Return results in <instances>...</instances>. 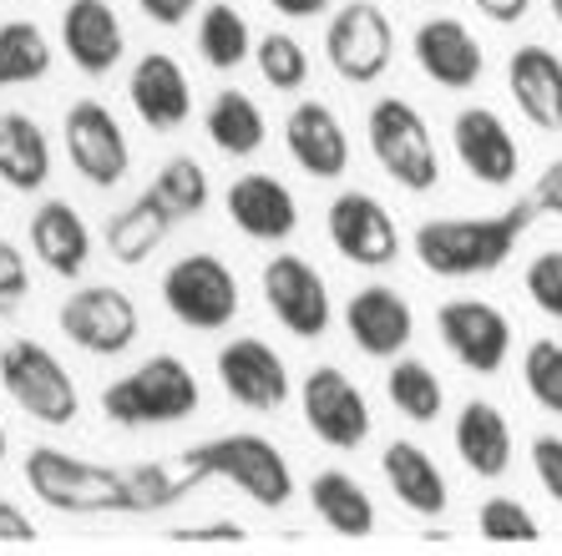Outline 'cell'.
Instances as JSON below:
<instances>
[{
  "instance_id": "obj_1",
  "label": "cell",
  "mask_w": 562,
  "mask_h": 556,
  "mask_svg": "<svg viewBox=\"0 0 562 556\" xmlns=\"http://www.w3.org/2000/svg\"><path fill=\"white\" fill-rule=\"evenodd\" d=\"M542 213L537 197H517L492 218H426L416 228V259L436 279H482L497 273L522 243L532 218Z\"/></svg>"
},
{
  "instance_id": "obj_2",
  "label": "cell",
  "mask_w": 562,
  "mask_h": 556,
  "mask_svg": "<svg viewBox=\"0 0 562 556\" xmlns=\"http://www.w3.org/2000/svg\"><path fill=\"white\" fill-rule=\"evenodd\" d=\"M26 486L36 491V501L66 511V517H102V511L143 517V501L132 491V470L102 466V461L56 451V445L26 451Z\"/></svg>"
},
{
  "instance_id": "obj_3",
  "label": "cell",
  "mask_w": 562,
  "mask_h": 556,
  "mask_svg": "<svg viewBox=\"0 0 562 556\" xmlns=\"http://www.w3.org/2000/svg\"><path fill=\"white\" fill-rule=\"evenodd\" d=\"M178 470H183L188 491H198L203 480H228V486H238L254 506H269V511L289 506V496H294V470H289L284 451L269 445L263 435H249V430L188 445V451L178 455Z\"/></svg>"
},
{
  "instance_id": "obj_4",
  "label": "cell",
  "mask_w": 562,
  "mask_h": 556,
  "mask_svg": "<svg viewBox=\"0 0 562 556\" xmlns=\"http://www.w3.org/2000/svg\"><path fill=\"white\" fill-rule=\"evenodd\" d=\"M102 410L117 425H172L198 410V379L178 354H153L102 389Z\"/></svg>"
},
{
  "instance_id": "obj_5",
  "label": "cell",
  "mask_w": 562,
  "mask_h": 556,
  "mask_svg": "<svg viewBox=\"0 0 562 556\" xmlns=\"http://www.w3.org/2000/svg\"><path fill=\"white\" fill-rule=\"evenodd\" d=\"M366 137L385 178L401 182L406 193H431L441 182V157H436L431 127L411 102L401 97H380L366 117Z\"/></svg>"
},
{
  "instance_id": "obj_6",
  "label": "cell",
  "mask_w": 562,
  "mask_h": 556,
  "mask_svg": "<svg viewBox=\"0 0 562 556\" xmlns=\"http://www.w3.org/2000/svg\"><path fill=\"white\" fill-rule=\"evenodd\" d=\"M0 385L41 425H71L81 410L77 379L66 375V364L41 339H11L0 350Z\"/></svg>"
},
{
  "instance_id": "obj_7",
  "label": "cell",
  "mask_w": 562,
  "mask_h": 556,
  "mask_svg": "<svg viewBox=\"0 0 562 556\" xmlns=\"http://www.w3.org/2000/svg\"><path fill=\"white\" fill-rule=\"evenodd\" d=\"M325 56L335 77L350 87H370L395 61V26L375 0H345L325 26Z\"/></svg>"
},
{
  "instance_id": "obj_8",
  "label": "cell",
  "mask_w": 562,
  "mask_h": 556,
  "mask_svg": "<svg viewBox=\"0 0 562 556\" xmlns=\"http://www.w3.org/2000/svg\"><path fill=\"white\" fill-rule=\"evenodd\" d=\"M162 304L188 329H223L238 319V279L218 253H188L162 273Z\"/></svg>"
},
{
  "instance_id": "obj_9",
  "label": "cell",
  "mask_w": 562,
  "mask_h": 556,
  "mask_svg": "<svg viewBox=\"0 0 562 556\" xmlns=\"http://www.w3.org/2000/svg\"><path fill=\"white\" fill-rule=\"evenodd\" d=\"M300 405H304V425L325 440L329 451H360L370 440V405L355 389V379L335 364L310 370L300 385Z\"/></svg>"
},
{
  "instance_id": "obj_10",
  "label": "cell",
  "mask_w": 562,
  "mask_h": 556,
  "mask_svg": "<svg viewBox=\"0 0 562 556\" xmlns=\"http://www.w3.org/2000/svg\"><path fill=\"white\" fill-rule=\"evenodd\" d=\"M56 324H61V334L71 339V344H81L87 354H106V360L122 354V350H132V339H137V329H143L137 304H132L117 284L77 288V294L61 304Z\"/></svg>"
},
{
  "instance_id": "obj_11",
  "label": "cell",
  "mask_w": 562,
  "mask_h": 556,
  "mask_svg": "<svg viewBox=\"0 0 562 556\" xmlns=\"http://www.w3.org/2000/svg\"><path fill=\"white\" fill-rule=\"evenodd\" d=\"M329 243L355 269H391L401 259V228H395L391 207L375 203L370 193H340L325 213Z\"/></svg>"
},
{
  "instance_id": "obj_12",
  "label": "cell",
  "mask_w": 562,
  "mask_h": 556,
  "mask_svg": "<svg viewBox=\"0 0 562 556\" xmlns=\"http://www.w3.org/2000/svg\"><path fill=\"white\" fill-rule=\"evenodd\" d=\"M436 329L441 344L457 354V364H467L471 375H497L512 354V319L486 304V298H451L436 309Z\"/></svg>"
},
{
  "instance_id": "obj_13",
  "label": "cell",
  "mask_w": 562,
  "mask_h": 556,
  "mask_svg": "<svg viewBox=\"0 0 562 556\" xmlns=\"http://www.w3.org/2000/svg\"><path fill=\"white\" fill-rule=\"evenodd\" d=\"M66 157L92 188H117L132 168V147L122 122L106 112L102 102H71L66 112Z\"/></svg>"
},
{
  "instance_id": "obj_14",
  "label": "cell",
  "mask_w": 562,
  "mask_h": 556,
  "mask_svg": "<svg viewBox=\"0 0 562 556\" xmlns=\"http://www.w3.org/2000/svg\"><path fill=\"white\" fill-rule=\"evenodd\" d=\"M263 298L269 314L284 324L294 339H319L329 329V284L300 253H279L263 269Z\"/></svg>"
},
{
  "instance_id": "obj_15",
  "label": "cell",
  "mask_w": 562,
  "mask_h": 556,
  "mask_svg": "<svg viewBox=\"0 0 562 556\" xmlns=\"http://www.w3.org/2000/svg\"><path fill=\"white\" fill-rule=\"evenodd\" d=\"M213 370H218V385L228 389V400H238L244 410H279L289 400V364L254 334L223 344Z\"/></svg>"
},
{
  "instance_id": "obj_16",
  "label": "cell",
  "mask_w": 562,
  "mask_h": 556,
  "mask_svg": "<svg viewBox=\"0 0 562 556\" xmlns=\"http://www.w3.org/2000/svg\"><path fill=\"white\" fill-rule=\"evenodd\" d=\"M451 143H457L461 168L471 172L486 188H507L522 172V152H517V137L507 132V122L492 112V106H467L451 122Z\"/></svg>"
},
{
  "instance_id": "obj_17",
  "label": "cell",
  "mask_w": 562,
  "mask_h": 556,
  "mask_svg": "<svg viewBox=\"0 0 562 556\" xmlns=\"http://www.w3.org/2000/svg\"><path fill=\"white\" fill-rule=\"evenodd\" d=\"M61 46L81 77H112L122 52H127V31L106 0H66Z\"/></svg>"
},
{
  "instance_id": "obj_18",
  "label": "cell",
  "mask_w": 562,
  "mask_h": 556,
  "mask_svg": "<svg viewBox=\"0 0 562 556\" xmlns=\"http://www.w3.org/2000/svg\"><path fill=\"white\" fill-rule=\"evenodd\" d=\"M345 329L370 360H391L411 344L416 334V314H411L406 294L391 284H366L345 304Z\"/></svg>"
},
{
  "instance_id": "obj_19",
  "label": "cell",
  "mask_w": 562,
  "mask_h": 556,
  "mask_svg": "<svg viewBox=\"0 0 562 556\" xmlns=\"http://www.w3.org/2000/svg\"><path fill=\"white\" fill-rule=\"evenodd\" d=\"M416 66L426 71V77L436 81V87L446 91H467L482 81L486 71V56H482V41L471 36L467 26H461L457 15H436V21H420L416 26Z\"/></svg>"
},
{
  "instance_id": "obj_20",
  "label": "cell",
  "mask_w": 562,
  "mask_h": 556,
  "mask_svg": "<svg viewBox=\"0 0 562 556\" xmlns=\"http://www.w3.org/2000/svg\"><path fill=\"white\" fill-rule=\"evenodd\" d=\"M228 218L254 243H284L300 228V203L274 172H244L228 188Z\"/></svg>"
},
{
  "instance_id": "obj_21",
  "label": "cell",
  "mask_w": 562,
  "mask_h": 556,
  "mask_svg": "<svg viewBox=\"0 0 562 556\" xmlns=\"http://www.w3.org/2000/svg\"><path fill=\"white\" fill-rule=\"evenodd\" d=\"M284 147L294 157V168H304L310 178L335 182L350 168V137H345L340 117L325 102H300L284 117Z\"/></svg>"
},
{
  "instance_id": "obj_22",
  "label": "cell",
  "mask_w": 562,
  "mask_h": 556,
  "mask_svg": "<svg viewBox=\"0 0 562 556\" xmlns=\"http://www.w3.org/2000/svg\"><path fill=\"white\" fill-rule=\"evenodd\" d=\"M127 102H132V112H137V117H143L153 132L183 127L188 112H193V87H188V71L172 61L168 52H147L143 61L132 66V77H127Z\"/></svg>"
},
{
  "instance_id": "obj_23",
  "label": "cell",
  "mask_w": 562,
  "mask_h": 556,
  "mask_svg": "<svg viewBox=\"0 0 562 556\" xmlns=\"http://www.w3.org/2000/svg\"><path fill=\"white\" fill-rule=\"evenodd\" d=\"M507 87L532 127L562 132V56L552 46H537V41L517 46L507 61Z\"/></svg>"
},
{
  "instance_id": "obj_24",
  "label": "cell",
  "mask_w": 562,
  "mask_h": 556,
  "mask_svg": "<svg viewBox=\"0 0 562 556\" xmlns=\"http://www.w3.org/2000/svg\"><path fill=\"white\" fill-rule=\"evenodd\" d=\"M31 253H36L56 279H77L92 259V228L81 223V213L66 197H52L31 213Z\"/></svg>"
},
{
  "instance_id": "obj_25",
  "label": "cell",
  "mask_w": 562,
  "mask_h": 556,
  "mask_svg": "<svg viewBox=\"0 0 562 556\" xmlns=\"http://www.w3.org/2000/svg\"><path fill=\"white\" fill-rule=\"evenodd\" d=\"M380 476L391 486V496L416 517H441L451 491H446V476L431 455L420 451L416 440H391L385 455H380Z\"/></svg>"
},
{
  "instance_id": "obj_26",
  "label": "cell",
  "mask_w": 562,
  "mask_h": 556,
  "mask_svg": "<svg viewBox=\"0 0 562 556\" xmlns=\"http://www.w3.org/2000/svg\"><path fill=\"white\" fill-rule=\"evenodd\" d=\"M457 455L467 461L471 476L497 480L512 470V425L497 405L467 400L457 415Z\"/></svg>"
},
{
  "instance_id": "obj_27",
  "label": "cell",
  "mask_w": 562,
  "mask_h": 556,
  "mask_svg": "<svg viewBox=\"0 0 562 556\" xmlns=\"http://www.w3.org/2000/svg\"><path fill=\"white\" fill-rule=\"evenodd\" d=\"M172 223H178L172 218V207L147 188L143 197H132L117 218L106 223V253H112L117 263H147L157 248L168 243Z\"/></svg>"
},
{
  "instance_id": "obj_28",
  "label": "cell",
  "mask_w": 562,
  "mask_h": 556,
  "mask_svg": "<svg viewBox=\"0 0 562 556\" xmlns=\"http://www.w3.org/2000/svg\"><path fill=\"white\" fill-rule=\"evenodd\" d=\"M52 178V143L26 112H0V182L15 193H36Z\"/></svg>"
},
{
  "instance_id": "obj_29",
  "label": "cell",
  "mask_w": 562,
  "mask_h": 556,
  "mask_svg": "<svg viewBox=\"0 0 562 556\" xmlns=\"http://www.w3.org/2000/svg\"><path fill=\"white\" fill-rule=\"evenodd\" d=\"M310 506L335 536L360 542V536L375 531V501H370V491L350 470H319V476L310 480Z\"/></svg>"
},
{
  "instance_id": "obj_30",
  "label": "cell",
  "mask_w": 562,
  "mask_h": 556,
  "mask_svg": "<svg viewBox=\"0 0 562 556\" xmlns=\"http://www.w3.org/2000/svg\"><path fill=\"white\" fill-rule=\"evenodd\" d=\"M203 127H209V143L223 157H254L263 147V137H269V122H263L259 102L238 87H223L213 97L209 112H203Z\"/></svg>"
},
{
  "instance_id": "obj_31",
  "label": "cell",
  "mask_w": 562,
  "mask_h": 556,
  "mask_svg": "<svg viewBox=\"0 0 562 556\" xmlns=\"http://www.w3.org/2000/svg\"><path fill=\"white\" fill-rule=\"evenodd\" d=\"M198 56H203L213 71H234V66L249 61L254 56V31H249V21H244L238 5L213 0L209 11H203V21H198Z\"/></svg>"
},
{
  "instance_id": "obj_32",
  "label": "cell",
  "mask_w": 562,
  "mask_h": 556,
  "mask_svg": "<svg viewBox=\"0 0 562 556\" xmlns=\"http://www.w3.org/2000/svg\"><path fill=\"white\" fill-rule=\"evenodd\" d=\"M52 71V41L36 21H5L0 26V87H26Z\"/></svg>"
},
{
  "instance_id": "obj_33",
  "label": "cell",
  "mask_w": 562,
  "mask_h": 556,
  "mask_svg": "<svg viewBox=\"0 0 562 556\" xmlns=\"http://www.w3.org/2000/svg\"><path fill=\"white\" fill-rule=\"evenodd\" d=\"M385 395H391L395 410L406 415V420H416V425H431L436 415L446 410V389H441V379H436L431 364H420V360H401V364H391Z\"/></svg>"
},
{
  "instance_id": "obj_34",
  "label": "cell",
  "mask_w": 562,
  "mask_h": 556,
  "mask_svg": "<svg viewBox=\"0 0 562 556\" xmlns=\"http://www.w3.org/2000/svg\"><path fill=\"white\" fill-rule=\"evenodd\" d=\"M153 193L172 207V218H198L209 207V172L198 157H168L153 178Z\"/></svg>"
},
{
  "instance_id": "obj_35",
  "label": "cell",
  "mask_w": 562,
  "mask_h": 556,
  "mask_svg": "<svg viewBox=\"0 0 562 556\" xmlns=\"http://www.w3.org/2000/svg\"><path fill=\"white\" fill-rule=\"evenodd\" d=\"M254 61H259V77L274 91H300L310 81V52L289 31H269V36L254 41Z\"/></svg>"
},
{
  "instance_id": "obj_36",
  "label": "cell",
  "mask_w": 562,
  "mask_h": 556,
  "mask_svg": "<svg viewBox=\"0 0 562 556\" xmlns=\"http://www.w3.org/2000/svg\"><path fill=\"white\" fill-rule=\"evenodd\" d=\"M522 385L548 415H562V344L558 339H532V344H527Z\"/></svg>"
},
{
  "instance_id": "obj_37",
  "label": "cell",
  "mask_w": 562,
  "mask_h": 556,
  "mask_svg": "<svg viewBox=\"0 0 562 556\" xmlns=\"http://www.w3.org/2000/svg\"><path fill=\"white\" fill-rule=\"evenodd\" d=\"M476 531H482L486 542H537V536H542L537 517L517 501V496H492V501H482Z\"/></svg>"
},
{
  "instance_id": "obj_38",
  "label": "cell",
  "mask_w": 562,
  "mask_h": 556,
  "mask_svg": "<svg viewBox=\"0 0 562 556\" xmlns=\"http://www.w3.org/2000/svg\"><path fill=\"white\" fill-rule=\"evenodd\" d=\"M527 294L542 314L562 319V248H548V253H537L527 263Z\"/></svg>"
},
{
  "instance_id": "obj_39",
  "label": "cell",
  "mask_w": 562,
  "mask_h": 556,
  "mask_svg": "<svg viewBox=\"0 0 562 556\" xmlns=\"http://www.w3.org/2000/svg\"><path fill=\"white\" fill-rule=\"evenodd\" d=\"M26 294H31L26 253H21L11 238H0V319L21 309V298H26Z\"/></svg>"
},
{
  "instance_id": "obj_40",
  "label": "cell",
  "mask_w": 562,
  "mask_h": 556,
  "mask_svg": "<svg viewBox=\"0 0 562 556\" xmlns=\"http://www.w3.org/2000/svg\"><path fill=\"white\" fill-rule=\"evenodd\" d=\"M532 470H537V480H542V491L562 506V435L532 440Z\"/></svg>"
},
{
  "instance_id": "obj_41",
  "label": "cell",
  "mask_w": 562,
  "mask_h": 556,
  "mask_svg": "<svg viewBox=\"0 0 562 556\" xmlns=\"http://www.w3.org/2000/svg\"><path fill=\"white\" fill-rule=\"evenodd\" d=\"M0 542H36V521L5 496H0Z\"/></svg>"
},
{
  "instance_id": "obj_42",
  "label": "cell",
  "mask_w": 562,
  "mask_h": 556,
  "mask_svg": "<svg viewBox=\"0 0 562 556\" xmlns=\"http://www.w3.org/2000/svg\"><path fill=\"white\" fill-rule=\"evenodd\" d=\"M532 197H537V207H542V213L562 218V157L542 168V178H537V193H532Z\"/></svg>"
},
{
  "instance_id": "obj_43",
  "label": "cell",
  "mask_w": 562,
  "mask_h": 556,
  "mask_svg": "<svg viewBox=\"0 0 562 556\" xmlns=\"http://www.w3.org/2000/svg\"><path fill=\"white\" fill-rule=\"evenodd\" d=\"M137 5H143V15L153 26H183L198 0H137Z\"/></svg>"
},
{
  "instance_id": "obj_44",
  "label": "cell",
  "mask_w": 562,
  "mask_h": 556,
  "mask_svg": "<svg viewBox=\"0 0 562 556\" xmlns=\"http://www.w3.org/2000/svg\"><path fill=\"white\" fill-rule=\"evenodd\" d=\"M172 536L178 542H244L249 531L238 526V521H213V526H178Z\"/></svg>"
},
{
  "instance_id": "obj_45",
  "label": "cell",
  "mask_w": 562,
  "mask_h": 556,
  "mask_svg": "<svg viewBox=\"0 0 562 556\" xmlns=\"http://www.w3.org/2000/svg\"><path fill=\"white\" fill-rule=\"evenodd\" d=\"M486 21H497V26H517L527 11H532V0H471Z\"/></svg>"
},
{
  "instance_id": "obj_46",
  "label": "cell",
  "mask_w": 562,
  "mask_h": 556,
  "mask_svg": "<svg viewBox=\"0 0 562 556\" xmlns=\"http://www.w3.org/2000/svg\"><path fill=\"white\" fill-rule=\"evenodd\" d=\"M279 15H289V21H304V15H325L329 0H269Z\"/></svg>"
},
{
  "instance_id": "obj_47",
  "label": "cell",
  "mask_w": 562,
  "mask_h": 556,
  "mask_svg": "<svg viewBox=\"0 0 562 556\" xmlns=\"http://www.w3.org/2000/svg\"><path fill=\"white\" fill-rule=\"evenodd\" d=\"M5 451H11V435H5V425H0V461H5Z\"/></svg>"
},
{
  "instance_id": "obj_48",
  "label": "cell",
  "mask_w": 562,
  "mask_h": 556,
  "mask_svg": "<svg viewBox=\"0 0 562 556\" xmlns=\"http://www.w3.org/2000/svg\"><path fill=\"white\" fill-rule=\"evenodd\" d=\"M548 5H552V15H558V26H562V0H548Z\"/></svg>"
}]
</instances>
